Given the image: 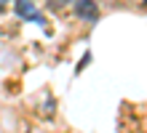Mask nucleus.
I'll return each instance as SVG.
<instances>
[{
  "mask_svg": "<svg viewBox=\"0 0 147 133\" xmlns=\"http://www.w3.org/2000/svg\"><path fill=\"white\" fill-rule=\"evenodd\" d=\"M72 13L78 16V19H83V21H99V5L94 3V0H75L72 3Z\"/></svg>",
  "mask_w": 147,
  "mask_h": 133,
  "instance_id": "obj_2",
  "label": "nucleus"
},
{
  "mask_svg": "<svg viewBox=\"0 0 147 133\" xmlns=\"http://www.w3.org/2000/svg\"><path fill=\"white\" fill-rule=\"evenodd\" d=\"M13 13L19 16V19L24 21H35V24H46V19H43V13L38 11L35 0H13Z\"/></svg>",
  "mask_w": 147,
  "mask_h": 133,
  "instance_id": "obj_1",
  "label": "nucleus"
},
{
  "mask_svg": "<svg viewBox=\"0 0 147 133\" xmlns=\"http://www.w3.org/2000/svg\"><path fill=\"white\" fill-rule=\"evenodd\" d=\"M75 0H46V5H48V11H62V8L67 5H72Z\"/></svg>",
  "mask_w": 147,
  "mask_h": 133,
  "instance_id": "obj_3",
  "label": "nucleus"
}]
</instances>
